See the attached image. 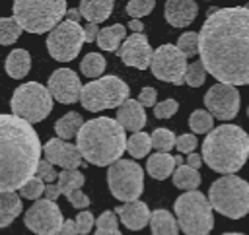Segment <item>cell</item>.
<instances>
[{
  "label": "cell",
  "mask_w": 249,
  "mask_h": 235,
  "mask_svg": "<svg viewBox=\"0 0 249 235\" xmlns=\"http://www.w3.org/2000/svg\"><path fill=\"white\" fill-rule=\"evenodd\" d=\"M206 74H208V72H206L204 64H202L200 60H193V62L189 64V68H187L185 84H189L191 87H198V85H202V84H204Z\"/></svg>",
  "instance_id": "cell-36"
},
{
  "label": "cell",
  "mask_w": 249,
  "mask_h": 235,
  "mask_svg": "<svg viewBox=\"0 0 249 235\" xmlns=\"http://www.w3.org/2000/svg\"><path fill=\"white\" fill-rule=\"evenodd\" d=\"M97 33H99V29H97V25H95V23H86V27H84L86 43H89V41H95V39H97Z\"/></svg>",
  "instance_id": "cell-48"
},
{
  "label": "cell",
  "mask_w": 249,
  "mask_h": 235,
  "mask_svg": "<svg viewBox=\"0 0 249 235\" xmlns=\"http://www.w3.org/2000/svg\"><path fill=\"white\" fill-rule=\"evenodd\" d=\"M82 17L88 19V23H101L105 21L113 12V0H84L78 6Z\"/></svg>",
  "instance_id": "cell-22"
},
{
  "label": "cell",
  "mask_w": 249,
  "mask_h": 235,
  "mask_svg": "<svg viewBox=\"0 0 249 235\" xmlns=\"http://www.w3.org/2000/svg\"><path fill=\"white\" fill-rule=\"evenodd\" d=\"M175 155L171 153H161V151H156L148 157V163H146V171L150 177L158 179V181H163L167 179L169 175L175 173Z\"/></svg>",
  "instance_id": "cell-21"
},
{
  "label": "cell",
  "mask_w": 249,
  "mask_h": 235,
  "mask_svg": "<svg viewBox=\"0 0 249 235\" xmlns=\"http://www.w3.org/2000/svg\"><path fill=\"white\" fill-rule=\"evenodd\" d=\"M189 126L195 132V136L196 134H206V132L214 130V117L204 109H196L189 117Z\"/></svg>",
  "instance_id": "cell-32"
},
{
  "label": "cell",
  "mask_w": 249,
  "mask_h": 235,
  "mask_svg": "<svg viewBox=\"0 0 249 235\" xmlns=\"http://www.w3.org/2000/svg\"><path fill=\"white\" fill-rule=\"evenodd\" d=\"M95 235H123L117 225V216L113 210H105L97 219H95Z\"/></svg>",
  "instance_id": "cell-35"
},
{
  "label": "cell",
  "mask_w": 249,
  "mask_h": 235,
  "mask_svg": "<svg viewBox=\"0 0 249 235\" xmlns=\"http://www.w3.org/2000/svg\"><path fill=\"white\" fill-rule=\"evenodd\" d=\"M200 155L212 171L233 175L249 157V134L235 124L216 126L206 134Z\"/></svg>",
  "instance_id": "cell-4"
},
{
  "label": "cell",
  "mask_w": 249,
  "mask_h": 235,
  "mask_svg": "<svg viewBox=\"0 0 249 235\" xmlns=\"http://www.w3.org/2000/svg\"><path fill=\"white\" fill-rule=\"evenodd\" d=\"M150 229L152 235H177L179 223L167 210H154L150 218Z\"/></svg>",
  "instance_id": "cell-26"
},
{
  "label": "cell",
  "mask_w": 249,
  "mask_h": 235,
  "mask_svg": "<svg viewBox=\"0 0 249 235\" xmlns=\"http://www.w3.org/2000/svg\"><path fill=\"white\" fill-rule=\"evenodd\" d=\"M173 212L177 216L179 229H183L187 235H210L214 229L210 200L198 190L181 194L173 204Z\"/></svg>",
  "instance_id": "cell-7"
},
{
  "label": "cell",
  "mask_w": 249,
  "mask_h": 235,
  "mask_svg": "<svg viewBox=\"0 0 249 235\" xmlns=\"http://www.w3.org/2000/svg\"><path fill=\"white\" fill-rule=\"evenodd\" d=\"M150 138H152V148L158 150V151H161V153H169V150H171V148L175 146V142H177L175 134H173L169 128H156V130L150 134Z\"/></svg>",
  "instance_id": "cell-34"
},
{
  "label": "cell",
  "mask_w": 249,
  "mask_h": 235,
  "mask_svg": "<svg viewBox=\"0 0 249 235\" xmlns=\"http://www.w3.org/2000/svg\"><path fill=\"white\" fill-rule=\"evenodd\" d=\"M76 229H78V235H88L89 231H91V227H93V223H95V219H93V216H91V212H78V216H76Z\"/></svg>",
  "instance_id": "cell-42"
},
{
  "label": "cell",
  "mask_w": 249,
  "mask_h": 235,
  "mask_svg": "<svg viewBox=\"0 0 249 235\" xmlns=\"http://www.w3.org/2000/svg\"><path fill=\"white\" fill-rule=\"evenodd\" d=\"M208 200L212 210L226 218L239 219L249 214V183L235 175H224L210 185Z\"/></svg>",
  "instance_id": "cell-6"
},
{
  "label": "cell",
  "mask_w": 249,
  "mask_h": 235,
  "mask_svg": "<svg viewBox=\"0 0 249 235\" xmlns=\"http://www.w3.org/2000/svg\"><path fill=\"white\" fill-rule=\"evenodd\" d=\"M187 56L177 49V45H160L154 50L150 70L152 74L167 84L181 85L185 84V74H187Z\"/></svg>",
  "instance_id": "cell-12"
},
{
  "label": "cell",
  "mask_w": 249,
  "mask_h": 235,
  "mask_svg": "<svg viewBox=\"0 0 249 235\" xmlns=\"http://www.w3.org/2000/svg\"><path fill=\"white\" fill-rule=\"evenodd\" d=\"M84 126V118L80 113L76 111H70L66 113L64 117H60L56 122H54V132L60 140H70L74 136H78L80 128Z\"/></svg>",
  "instance_id": "cell-27"
},
{
  "label": "cell",
  "mask_w": 249,
  "mask_h": 235,
  "mask_svg": "<svg viewBox=\"0 0 249 235\" xmlns=\"http://www.w3.org/2000/svg\"><path fill=\"white\" fill-rule=\"evenodd\" d=\"M128 27H130V31H132V33H142L144 23H142V21H138V19H130V21H128Z\"/></svg>",
  "instance_id": "cell-50"
},
{
  "label": "cell",
  "mask_w": 249,
  "mask_h": 235,
  "mask_svg": "<svg viewBox=\"0 0 249 235\" xmlns=\"http://www.w3.org/2000/svg\"><path fill=\"white\" fill-rule=\"evenodd\" d=\"M23 221L25 227L35 235H56L64 223V218L56 202L41 198L25 210Z\"/></svg>",
  "instance_id": "cell-13"
},
{
  "label": "cell",
  "mask_w": 249,
  "mask_h": 235,
  "mask_svg": "<svg viewBox=\"0 0 249 235\" xmlns=\"http://www.w3.org/2000/svg\"><path fill=\"white\" fill-rule=\"evenodd\" d=\"M21 212V198L16 192H0V227H8Z\"/></svg>",
  "instance_id": "cell-25"
},
{
  "label": "cell",
  "mask_w": 249,
  "mask_h": 235,
  "mask_svg": "<svg viewBox=\"0 0 249 235\" xmlns=\"http://www.w3.org/2000/svg\"><path fill=\"white\" fill-rule=\"evenodd\" d=\"M173 177V185L185 192H191V190H196L198 185H200V173L189 165H179L175 169V173L171 175Z\"/></svg>",
  "instance_id": "cell-28"
},
{
  "label": "cell",
  "mask_w": 249,
  "mask_h": 235,
  "mask_svg": "<svg viewBox=\"0 0 249 235\" xmlns=\"http://www.w3.org/2000/svg\"><path fill=\"white\" fill-rule=\"evenodd\" d=\"M84 181H86V179H84V175H82L78 169H62V171L58 173L56 185H58L60 192H62L64 196H68L70 192L80 190L82 185H84Z\"/></svg>",
  "instance_id": "cell-29"
},
{
  "label": "cell",
  "mask_w": 249,
  "mask_h": 235,
  "mask_svg": "<svg viewBox=\"0 0 249 235\" xmlns=\"http://www.w3.org/2000/svg\"><path fill=\"white\" fill-rule=\"evenodd\" d=\"M60 194H62V192H60L58 185L53 183V185H47V186H45V194H43V196H45L47 200H51V202H56V198H58Z\"/></svg>",
  "instance_id": "cell-46"
},
{
  "label": "cell",
  "mask_w": 249,
  "mask_h": 235,
  "mask_svg": "<svg viewBox=\"0 0 249 235\" xmlns=\"http://www.w3.org/2000/svg\"><path fill=\"white\" fill-rule=\"evenodd\" d=\"M175 163H177V167L183 165V157H181V155H175Z\"/></svg>",
  "instance_id": "cell-52"
},
{
  "label": "cell",
  "mask_w": 249,
  "mask_h": 235,
  "mask_svg": "<svg viewBox=\"0 0 249 235\" xmlns=\"http://www.w3.org/2000/svg\"><path fill=\"white\" fill-rule=\"evenodd\" d=\"M35 177H39V179H41L43 183H47V185H53L54 181H58V173L54 171V165H53V163H49L47 159H41V163H39V167H37Z\"/></svg>",
  "instance_id": "cell-40"
},
{
  "label": "cell",
  "mask_w": 249,
  "mask_h": 235,
  "mask_svg": "<svg viewBox=\"0 0 249 235\" xmlns=\"http://www.w3.org/2000/svg\"><path fill=\"white\" fill-rule=\"evenodd\" d=\"M117 216L123 221V225L130 231H140L142 227H146L150 223L152 212L148 210V206L140 200L134 202H124L123 206L117 208Z\"/></svg>",
  "instance_id": "cell-18"
},
{
  "label": "cell",
  "mask_w": 249,
  "mask_h": 235,
  "mask_svg": "<svg viewBox=\"0 0 249 235\" xmlns=\"http://www.w3.org/2000/svg\"><path fill=\"white\" fill-rule=\"evenodd\" d=\"M124 39H126V25L115 23V25H109V27L99 29L95 43L99 45L101 50L113 52V50H119L121 49V45L124 43Z\"/></svg>",
  "instance_id": "cell-23"
},
{
  "label": "cell",
  "mask_w": 249,
  "mask_h": 235,
  "mask_svg": "<svg viewBox=\"0 0 249 235\" xmlns=\"http://www.w3.org/2000/svg\"><path fill=\"white\" fill-rule=\"evenodd\" d=\"M82 84L80 78L74 70L70 68H58L51 74L47 89L51 91L53 99H56L62 105H72L76 101H80V93H82Z\"/></svg>",
  "instance_id": "cell-15"
},
{
  "label": "cell",
  "mask_w": 249,
  "mask_h": 235,
  "mask_svg": "<svg viewBox=\"0 0 249 235\" xmlns=\"http://www.w3.org/2000/svg\"><path fill=\"white\" fill-rule=\"evenodd\" d=\"M80 17H82V14H80L78 8H70V10L66 12V19H70V21H78Z\"/></svg>",
  "instance_id": "cell-51"
},
{
  "label": "cell",
  "mask_w": 249,
  "mask_h": 235,
  "mask_svg": "<svg viewBox=\"0 0 249 235\" xmlns=\"http://www.w3.org/2000/svg\"><path fill=\"white\" fill-rule=\"evenodd\" d=\"M177 49L189 58V56H196L198 54V33L195 31H187L177 39Z\"/></svg>",
  "instance_id": "cell-37"
},
{
  "label": "cell",
  "mask_w": 249,
  "mask_h": 235,
  "mask_svg": "<svg viewBox=\"0 0 249 235\" xmlns=\"http://www.w3.org/2000/svg\"><path fill=\"white\" fill-rule=\"evenodd\" d=\"M4 66H6V72H8L10 78L19 80V78L29 74V70H31V56H29V52L25 49H14L8 54Z\"/></svg>",
  "instance_id": "cell-24"
},
{
  "label": "cell",
  "mask_w": 249,
  "mask_h": 235,
  "mask_svg": "<svg viewBox=\"0 0 249 235\" xmlns=\"http://www.w3.org/2000/svg\"><path fill=\"white\" fill-rule=\"evenodd\" d=\"M111 194L123 202H134L144 190V169L132 159H119L107 169Z\"/></svg>",
  "instance_id": "cell-10"
},
{
  "label": "cell",
  "mask_w": 249,
  "mask_h": 235,
  "mask_svg": "<svg viewBox=\"0 0 249 235\" xmlns=\"http://www.w3.org/2000/svg\"><path fill=\"white\" fill-rule=\"evenodd\" d=\"M64 0H16L14 17L27 33H51L66 16Z\"/></svg>",
  "instance_id": "cell-5"
},
{
  "label": "cell",
  "mask_w": 249,
  "mask_h": 235,
  "mask_svg": "<svg viewBox=\"0 0 249 235\" xmlns=\"http://www.w3.org/2000/svg\"><path fill=\"white\" fill-rule=\"evenodd\" d=\"M204 105L214 118L230 120L239 111V91L228 84H214L204 93Z\"/></svg>",
  "instance_id": "cell-14"
},
{
  "label": "cell",
  "mask_w": 249,
  "mask_h": 235,
  "mask_svg": "<svg viewBox=\"0 0 249 235\" xmlns=\"http://www.w3.org/2000/svg\"><path fill=\"white\" fill-rule=\"evenodd\" d=\"M177 107L179 105H177L175 99H163V101L156 103L154 115H156V118H169V117H173L177 113Z\"/></svg>",
  "instance_id": "cell-41"
},
{
  "label": "cell",
  "mask_w": 249,
  "mask_h": 235,
  "mask_svg": "<svg viewBox=\"0 0 249 235\" xmlns=\"http://www.w3.org/2000/svg\"><path fill=\"white\" fill-rule=\"evenodd\" d=\"M21 25L16 21V17H0V45H12L21 35Z\"/></svg>",
  "instance_id": "cell-33"
},
{
  "label": "cell",
  "mask_w": 249,
  "mask_h": 235,
  "mask_svg": "<svg viewBox=\"0 0 249 235\" xmlns=\"http://www.w3.org/2000/svg\"><path fill=\"white\" fill-rule=\"evenodd\" d=\"M45 183L39 179V177H33V179H29L21 188H19V196H23V198H27V200H41V196L45 194Z\"/></svg>",
  "instance_id": "cell-38"
},
{
  "label": "cell",
  "mask_w": 249,
  "mask_h": 235,
  "mask_svg": "<svg viewBox=\"0 0 249 235\" xmlns=\"http://www.w3.org/2000/svg\"><path fill=\"white\" fill-rule=\"evenodd\" d=\"M105 66H107V60L99 52H88L80 62V70L88 78H101Z\"/></svg>",
  "instance_id": "cell-30"
},
{
  "label": "cell",
  "mask_w": 249,
  "mask_h": 235,
  "mask_svg": "<svg viewBox=\"0 0 249 235\" xmlns=\"http://www.w3.org/2000/svg\"><path fill=\"white\" fill-rule=\"evenodd\" d=\"M156 97H158V91L152 85H146V87H142V91H140L136 101L142 107H156Z\"/></svg>",
  "instance_id": "cell-44"
},
{
  "label": "cell",
  "mask_w": 249,
  "mask_h": 235,
  "mask_svg": "<svg viewBox=\"0 0 249 235\" xmlns=\"http://www.w3.org/2000/svg\"><path fill=\"white\" fill-rule=\"evenodd\" d=\"M128 85L117 76H101L82 87L80 103L86 111L99 113L103 109H119L128 99Z\"/></svg>",
  "instance_id": "cell-8"
},
{
  "label": "cell",
  "mask_w": 249,
  "mask_h": 235,
  "mask_svg": "<svg viewBox=\"0 0 249 235\" xmlns=\"http://www.w3.org/2000/svg\"><path fill=\"white\" fill-rule=\"evenodd\" d=\"M43 153L45 159L53 165H58L62 169H78L82 163V153L80 150L60 138H51L45 146H43Z\"/></svg>",
  "instance_id": "cell-17"
},
{
  "label": "cell",
  "mask_w": 249,
  "mask_h": 235,
  "mask_svg": "<svg viewBox=\"0 0 249 235\" xmlns=\"http://www.w3.org/2000/svg\"><path fill=\"white\" fill-rule=\"evenodd\" d=\"M12 115L23 118L25 122H41L49 117L53 111V95L47 89V85H41L39 82H27L12 93Z\"/></svg>",
  "instance_id": "cell-9"
},
{
  "label": "cell",
  "mask_w": 249,
  "mask_h": 235,
  "mask_svg": "<svg viewBox=\"0 0 249 235\" xmlns=\"http://www.w3.org/2000/svg\"><path fill=\"white\" fill-rule=\"evenodd\" d=\"M156 2L154 0H130L126 4V14L130 16V19H138L142 16H148L154 10Z\"/></svg>",
  "instance_id": "cell-39"
},
{
  "label": "cell",
  "mask_w": 249,
  "mask_h": 235,
  "mask_svg": "<svg viewBox=\"0 0 249 235\" xmlns=\"http://www.w3.org/2000/svg\"><path fill=\"white\" fill-rule=\"evenodd\" d=\"M56 235H78V229H76V221L74 219H64L60 231Z\"/></svg>",
  "instance_id": "cell-47"
},
{
  "label": "cell",
  "mask_w": 249,
  "mask_h": 235,
  "mask_svg": "<svg viewBox=\"0 0 249 235\" xmlns=\"http://www.w3.org/2000/svg\"><path fill=\"white\" fill-rule=\"evenodd\" d=\"M150 150H152V138L146 132H136L126 140V151L134 159H140V157L148 155Z\"/></svg>",
  "instance_id": "cell-31"
},
{
  "label": "cell",
  "mask_w": 249,
  "mask_h": 235,
  "mask_svg": "<svg viewBox=\"0 0 249 235\" xmlns=\"http://www.w3.org/2000/svg\"><path fill=\"white\" fill-rule=\"evenodd\" d=\"M198 6L193 0H167L165 2V21L171 27H187L195 21Z\"/></svg>",
  "instance_id": "cell-19"
},
{
  "label": "cell",
  "mask_w": 249,
  "mask_h": 235,
  "mask_svg": "<svg viewBox=\"0 0 249 235\" xmlns=\"http://www.w3.org/2000/svg\"><path fill=\"white\" fill-rule=\"evenodd\" d=\"M196 144H198V140H196V136L195 134H181L179 138H177V142H175V148L181 151V153H195V148H196Z\"/></svg>",
  "instance_id": "cell-43"
},
{
  "label": "cell",
  "mask_w": 249,
  "mask_h": 235,
  "mask_svg": "<svg viewBox=\"0 0 249 235\" xmlns=\"http://www.w3.org/2000/svg\"><path fill=\"white\" fill-rule=\"evenodd\" d=\"M43 146L29 122L0 115V192H16L35 177Z\"/></svg>",
  "instance_id": "cell-2"
},
{
  "label": "cell",
  "mask_w": 249,
  "mask_h": 235,
  "mask_svg": "<svg viewBox=\"0 0 249 235\" xmlns=\"http://www.w3.org/2000/svg\"><path fill=\"white\" fill-rule=\"evenodd\" d=\"M247 115H249V107H247Z\"/></svg>",
  "instance_id": "cell-54"
},
{
  "label": "cell",
  "mask_w": 249,
  "mask_h": 235,
  "mask_svg": "<svg viewBox=\"0 0 249 235\" xmlns=\"http://www.w3.org/2000/svg\"><path fill=\"white\" fill-rule=\"evenodd\" d=\"M117 122L130 132H142L146 124V113L144 107L136 99H126L119 109H117Z\"/></svg>",
  "instance_id": "cell-20"
},
{
  "label": "cell",
  "mask_w": 249,
  "mask_h": 235,
  "mask_svg": "<svg viewBox=\"0 0 249 235\" xmlns=\"http://www.w3.org/2000/svg\"><path fill=\"white\" fill-rule=\"evenodd\" d=\"M66 198H68V202H70L74 208H78V210H84V208L89 206V198H88L82 190H74V192H70Z\"/></svg>",
  "instance_id": "cell-45"
},
{
  "label": "cell",
  "mask_w": 249,
  "mask_h": 235,
  "mask_svg": "<svg viewBox=\"0 0 249 235\" xmlns=\"http://www.w3.org/2000/svg\"><path fill=\"white\" fill-rule=\"evenodd\" d=\"M84 43H86V35H84V27L80 25V21L64 19L49 33L47 50L54 60L68 62L78 56Z\"/></svg>",
  "instance_id": "cell-11"
},
{
  "label": "cell",
  "mask_w": 249,
  "mask_h": 235,
  "mask_svg": "<svg viewBox=\"0 0 249 235\" xmlns=\"http://www.w3.org/2000/svg\"><path fill=\"white\" fill-rule=\"evenodd\" d=\"M224 235H245V233H224Z\"/></svg>",
  "instance_id": "cell-53"
},
{
  "label": "cell",
  "mask_w": 249,
  "mask_h": 235,
  "mask_svg": "<svg viewBox=\"0 0 249 235\" xmlns=\"http://www.w3.org/2000/svg\"><path fill=\"white\" fill-rule=\"evenodd\" d=\"M117 54L121 56V60L126 66H134L138 70H146L152 64L154 50H152L148 39L144 37V33H132V35H128L124 39V43L121 45Z\"/></svg>",
  "instance_id": "cell-16"
},
{
  "label": "cell",
  "mask_w": 249,
  "mask_h": 235,
  "mask_svg": "<svg viewBox=\"0 0 249 235\" xmlns=\"http://www.w3.org/2000/svg\"><path fill=\"white\" fill-rule=\"evenodd\" d=\"M202 161H204V159H202V155H198V153H189V155H187V165L193 167V169H196V171H198V167L202 165Z\"/></svg>",
  "instance_id": "cell-49"
},
{
  "label": "cell",
  "mask_w": 249,
  "mask_h": 235,
  "mask_svg": "<svg viewBox=\"0 0 249 235\" xmlns=\"http://www.w3.org/2000/svg\"><path fill=\"white\" fill-rule=\"evenodd\" d=\"M198 56L220 84H249V10L210 8L198 31Z\"/></svg>",
  "instance_id": "cell-1"
},
{
  "label": "cell",
  "mask_w": 249,
  "mask_h": 235,
  "mask_svg": "<svg viewBox=\"0 0 249 235\" xmlns=\"http://www.w3.org/2000/svg\"><path fill=\"white\" fill-rule=\"evenodd\" d=\"M76 148L91 165H113L126 151L124 128L111 117H97L86 120L76 136Z\"/></svg>",
  "instance_id": "cell-3"
}]
</instances>
